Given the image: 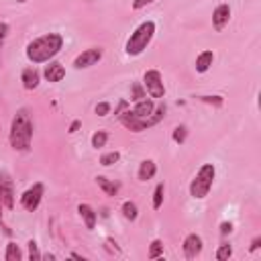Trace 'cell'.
Returning a JSON list of instances; mask_svg holds the SVG:
<instances>
[{
  "label": "cell",
  "instance_id": "obj_1",
  "mask_svg": "<svg viewBox=\"0 0 261 261\" xmlns=\"http://www.w3.org/2000/svg\"><path fill=\"white\" fill-rule=\"evenodd\" d=\"M63 47V37L59 33H45L37 39H33L27 49H24V55L31 63L39 65V63H47L51 61Z\"/></svg>",
  "mask_w": 261,
  "mask_h": 261
},
{
  "label": "cell",
  "instance_id": "obj_2",
  "mask_svg": "<svg viewBox=\"0 0 261 261\" xmlns=\"http://www.w3.org/2000/svg\"><path fill=\"white\" fill-rule=\"evenodd\" d=\"M8 143L18 153L31 151V143H33V120H31V114H29L27 108L16 110V114L12 116L10 130H8Z\"/></svg>",
  "mask_w": 261,
  "mask_h": 261
},
{
  "label": "cell",
  "instance_id": "obj_3",
  "mask_svg": "<svg viewBox=\"0 0 261 261\" xmlns=\"http://www.w3.org/2000/svg\"><path fill=\"white\" fill-rule=\"evenodd\" d=\"M155 29H157V27H155L153 20H143V22L130 33V37L126 39L124 53L130 55V57L141 55V53L149 47V43L153 41V37H155Z\"/></svg>",
  "mask_w": 261,
  "mask_h": 261
},
{
  "label": "cell",
  "instance_id": "obj_4",
  "mask_svg": "<svg viewBox=\"0 0 261 261\" xmlns=\"http://www.w3.org/2000/svg\"><path fill=\"white\" fill-rule=\"evenodd\" d=\"M214 175H216L214 163H204V165L196 171L194 179L190 181V196H192L194 200H204V198L208 196V192L212 190Z\"/></svg>",
  "mask_w": 261,
  "mask_h": 261
},
{
  "label": "cell",
  "instance_id": "obj_5",
  "mask_svg": "<svg viewBox=\"0 0 261 261\" xmlns=\"http://www.w3.org/2000/svg\"><path fill=\"white\" fill-rule=\"evenodd\" d=\"M143 88L149 94V98L159 100L165 96V86H163V75L159 69H147L143 75Z\"/></svg>",
  "mask_w": 261,
  "mask_h": 261
},
{
  "label": "cell",
  "instance_id": "obj_6",
  "mask_svg": "<svg viewBox=\"0 0 261 261\" xmlns=\"http://www.w3.org/2000/svg\"><path fill=\"white\" fill-rule=\"evenodd\" d=\"M43 194H45V186H43L41 181L33 184L29 190L22 192V196H20V206H22L27 212H35V210L39 208L41 200H43Z\"/></svg>",
  "mask_w": 261,
  "mask_h": 261
},
{
  "label": "cell",
  "instance_id": "obj_7",
  "mask_svg": "<svg viewBox=\"0 0 261 261\" xmlns=\"http://www.w3.org/2000/svg\"><path fill=\"white\" fill-rule=\"evenodd\" d=\"M104 55V49L102 47H90L86 51H82L75 59H73V67L75 69H88L92 65H96Z\"/></svg>",
  "mask_w": 261,
  "mask_h": 261
},
{
  "label": "cell",
  "instance_id": "obj_8",
  "mask_svg": "<svg viewBox=\"0 0 261 261\" xmlns=\"http://www.w3.org/2000/svg\"><path fill=\"white\" fill-rule=\"evenodd\" d=\"M202 247H204L202 237L196 234V232H190V234L184 239V243H181L184 257H186V259H196V257L202 253Z\"/></svg>",
  "mask_w": 261,
  "mask_h": 261
},
{
  "label": "cell",
  "instance_id": "obj_9",
  "mask_svg": "<svg viewBox=\"0 0 261 261\" xmlns=\"http://www.w3.org/2000/svg\"><path fill=\"white\" fill-rule=\"evenodd\" d=\"M0 200H2L6 210L14 208V186L6 173H0Z\"/></svg>",
  "mask_w": 261,
  "mask_h": 261
},
{
  "label": "cell",
  "instance_id": "obj_10",
  "mask_svg": "<svg viewBox=\"0 0 261 261\" xmlns=\"http://www.w3.org/2000/svg\"><path fill=\"white\" fill-rule=\"evenodd\" d=\"M228 20H230V6L226 2H222L212 12V27H214V31H222L228 24Z\"/></svg>",
  "mask_w": 261,
  "mask_h": 261
},
{
  "label": "cell",
  "instance_id": "obj_11",
  "mask_svg": "<svg viewBox=\"0 0 261 261\" xmlns=\"http://www.w3.org/2000/svg\"><path fill=\"white\" fill-rule=\"evenodd\" d=\"M43 75H45V80L47 82H51V84H57V82H61L63 77H65V67L59 63V61H47V65H45V69H43Z\"/></svg>",
  "mask_w": 261,
  "mask_h": 261
},
{
  "label": "cell",
  "instance_id": "obj_12",
  "mask_svg": "<svg viewBox=\"0 0 261 261\" xmlns=\"http://www.w3.org/2000/svg\"><path fill=\"white\" fill-rule=\"evenodd\" d=\"M155 173H157V163L153 159H143L139 163V169H137V179L139 181H149V179L155 177Z\"/></svg>",
  "mask_w": 261,
  "mask_h": 261
},
{
  "label": "cell",
  "instance_id": "obj_13",
  "mask_svg": "<svg viewBox=\"0 0 261 261\" xmlns=\"http://www.w3.org/2000/svg\"><path fill=\"white\" fill-rule=\"evenodd\" d=\"M20 82H22L24 90H35L39 86V82H41V73L35 67H24L22 73H20Z\"/></svg>",
  "mask_w": 261,
  "mask_h": 261
},
{
  "label": "cell",
  "instance_id": "obj_14",
  "mask_svg": "<svg viewBox=\"0 0 261 261\" xmlns=\"http://www.w3.org/2000/svg\"><path fill=\"white\" fill-rule=\"evenodd\" d=\"M212 63H214V53H212V51H202V53L196 57L194 67H196L198 73H206V71L212 67Z\"/></svg>",
  "mask_w": 261,
  "mask_h": 261
},
{
  "label": "cell",
  "instance_id": "obj_15",
  "mask_svg": "<svg viewBox=\"0 0 261 261\" xmlns=\"http://www.w3.org/2000/svg\"><path fill=\"white\" fill-rule=\"evenodd\" d=\"M77 212H80V216H82L86 228L92 230V228L96 226V218H98L96 212H94V208H92L90 204H80V206H77Z\"/></svg>",
  "mask_w": 261,
  "mask_h": 261
},
{
  "label": "cell",
  "instance_id": "obj_16",
  "mask_svg": "<svg viewBox=\"0 0 261 261\" xmlns=\"http://www.w3.org/2000/svg\"><path fill=\"white\" fill-rule=\"evenodd\" d=\"M96 184L100 186V190H102L106 196H116V192H118V184H112V181L106 179L104 175H98V177H96Z\"/></svg>",
  "mask_w": 261,
  "mask_h": 261
},
{
  "label": "cell",
  "instance_id": "obj_17",
  "mask_svg": "<svg viewBox=\"0 0 261 261\" xmlns=\"http://www.w3.org/2000/svg\"><path fill=\"white\" fill-rule=\"evenodd\" d=\"M4 259L6 261H20L22 259V251L16 243H8L6 245V251H4Z\"/></svg>",
  "mask_w": 261,
  "mask_h": 261
},
{
  "label": "cell",
  "instance_id": "obj_18",
  "mask_svg": "<svg viewBox=\"0 0 261 261\" xmlns=\"http://www.w3.org/2000/svg\"><path fill=\"white\" fill-rule=\"evenodd\" d=\"M120 210H122V216H124L126 220H130V222H133V220H137V216H139V208H137V204H135V202H130V200H126V202L122 204V208H120Z\"/></svg>",
  "mask_w": 261,
  "mask_h": 261
},
{
  "label": "cell",
  "instance_id": "obj_19",
  "mask_svg": "<svg viewBox=\"0 0 261 261\" xmlns=\"http://www.w3.org/2000/svg\"><path fill=\"white\" fill-rule=\"evenodd\" d=\"M90 143H92L94 149H102V147L108 143V133H106V130H96V133L92 135Z\"/></svg>",
  "mask_w": 261,
  "mask_h": 261
},
{
  "label": "cell",
  "instance_id": "obj_20",
  "mask_svg": "<svg viewBox=\"0 0 261 261\" xmlns=\"http://www.w3.org/2000/svg\"><path fill=\"white\" fill-rule=\"evenodd\" d=\"M161 255H163V241H161V239H153L151 245H149L147 257H149V259H157V257H161Z\"/></svg>",
  "mask_w": 261,
  "mask_h": 261
},
{
  "label": "cell",
  "instance_id": "obj_21",
  "mask_svg": "<svg viewBox=\"0 0 261 261\" xmlns=\"http://www.w3.org/2000/svg\"><path fill=\"white\" fill-rule=\"evenodd\" d=\"M232 257V247L230 243H220L218 249H216V259L218 261H228Z\"/></svg>",
  "mask_w": 261,
  "mask_h": 261
},
{
  "label": "cell",
  "instance_id": "obj_22",
  "mask_svg": "<svg viewBox=\"0 0 261 261\" xmlns=\"http://www.w3.org/2000/svg\"><path fill=\"white\" fill-rule=\"evenodd\" d=\"M163 194H165V186L163 184H157L155 190H153V210H159L161 204H163Z\"/></svg>",
  "mask_w": 261,
  "mask_h": 261
},
{
  "label": "cell",
  "instance_id": "obj_23",
  "mask_svg": "<svg viewBox=\"0 0 261 261\" xmlns=\"http://www.w3.org/2000/svg\"><path fill=\"white\" fill-rule=\"evenodd\" d=\"M118 159H120V153H118V151H108V153H104V155L100 157V165L110 167V165L118 163Z\"/></svg>",
  "mask_w": 261,
  "mask_h": 261
},
{
  "label": "cell",
  "instance_id": "obj_24",
  "mask_svg": "<svg viewBox=\"0 0 261 261\" xmlns=\"http://www.w3.org/2000/svg\"><path fill=\"white\" fill-rule=\"evenodd\" d=\"M186 137H188V128H186V124H179V126H175L173 128V135H171V139L175 141V143H184L186 141Z\"/></svg>",
  "mask_w": 261,
  "mask_h": 261
},
{
  "label": "cell",
  "instance_id": "obj_25",
  "mask_svg": "<svg viewBox=\"0 0 261 261\" xmlns=\"http://www.w3.org/2000/svg\"><path fill=\"white\" fill-rule=\"evenodd\" d=\"M27 245H29V259H31V261H39V259H43V255L39 253V249H37V243H35L33 239H31Z\"/></svg>",
  "mask_w": 261,
  "mask_h": 261
},
{
  "label": "cell",
  "instance_id": "obj_26",
  "mask_svg": "<svg viewBox=\"0 0 261 261\" xmlns=\"http://www.w3.org/2000/svg\"><path fill=\"white\" fill-rule=\"evenodd\" d=\"M198 100H200V102H206V104H212V106H216V108H220L222 102H224L220 96H198Z\"/></svg>",
  "mask_w": 261,
  "mask_h": 261
},
{
  "label": "cell",
  "instance_id": "obj_27",
  "mask_svg": "<svg viewBox=\"0 0 261 261\" xmlns=\"http://www.w3.org/2000/svg\"><path fill=\"white\" fill-rule=\"evenodd\" d=\"M110 102H100V104H96V114L98 116H106L108 112H110Z\"/></svg>",
  "mask_w": 261,
  "mask_h": 261
},
{
  "label": "cell",
  "instance_id": "obj_28",
  "mask_svg": "<svg viewBox=\"0 0 261 261\" xmlns=\"http://www.w3.org/2000/svg\"><path fill=\"white\" fill-rule=\"evenodd\" d=\"M147 94L143 92V88L141 86H133V96H130V100L133 102H137V100H141V98H145Z\"/></svg>",
  "mask_w": 261,
  "mask_h": 261
},
{
  "label": "cell",
  "instance_id": "obj_29",
  "mask_svg": "<svg viewBox=\"0 0 261 261\" xmlns=\"http://www.w3.org/2000/svg\"><path fill=\"white\" fill-rule=\"evenodd\" d=\"M8 31H10V27H8L6 22H0V47H2V43L6 41V37H8Z\"/></svg>",
  "mask_w": 261,
  "mask_h": 261
},
{
  "label": "cell",
  "instance_id": "obj_30",
  "mask_svg": "<svg viewBox=\"0 0 261 261\" xmlns=\"http://www.w3.org/2000/svg\"><path fill=\"white\" fill-rule=\"evenodd\" d=\"M151 2H155V0H133V10H141Z\"/></svg>",
  "mask_w": 261,
  "mask_h": 261
},
{
  "label": "cell",
  "instance_id": "obj_31",
  "mask_svg": "<svg viewBox=\"0 0 261 261\" xmlns=\"http://www.w3.org/2000/svg\"><path fill=\"white\" fill-rule=\"evenodd\" d=\"M232 232V224L230 222H220V234H230Z\"/></svg>",
  "mask_w": 261,
  "mask_h": 261
},
{
  "label": "cell",
  "instance_id": "obj_32",
  "mask_svg": "<svg viewBox=\"0 0 261 261\" xmlns=\"http://www.w3.org/2000/svg\"><path fill=\"white\" fill-rule=\"evenodd\" d=\"M259 245H261V237H255L253 241H251V247H249V251L253 253V251H257L259 249Z\"/></svg>",
  "mask_w": 261,
  "mask_h": 261
},
{
  "label": "cell",
  "instance_id": "obj_33",
  "mask_svg": "<svg viewBox=\"0 0 261 261\" xmlns=\"http://www.w3.org/2000/svg\"><path fill=\"white\" fill-rule=\"evenodd\" d=\"M80 126H82V122H80V120H73V122L69 124V133H75Z\"/></svg>",
  "mask_w": 261,
  "mask_h": 261
},
{
  "label": "cell",
  "instance_id": "obj_34",
  "mask_svg": "<svg viewBox=\"0 0 261 261\" xmlns=\"http://www.w3.org/2000/svg\"><path fill=\"white\" fill-rule=\"evenodd\" d=\"M71 257H73V259H80V261H84V257H82V255H77V253H71Z\"/></svg>",
  "mask_w": 261,
  "mask_h": 261
},
{
  "label": "cell",
  "instance_id": "obj_35",
  "mask_svg": "<svg viewBox=\"0 0 261 261\" xmlns=\"http://www.w3.org/2000/svg\"><path fill=\"white\" fill-rule=\"evenodd\" d=\"M16 2H27V0H16Z\"/></svg>",
  "mask_w": 261,
  "mask_h": 261
}]
</instances>
